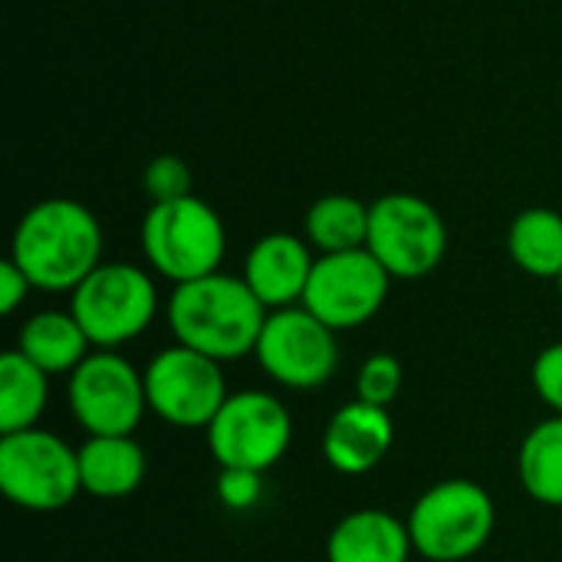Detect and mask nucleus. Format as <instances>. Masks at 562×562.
<instances>
[{"instance_id":"20","label":"nucleus","mask_w":562,"mask_h":562,"mask_svg":"<svg viewBox=\"0 0 562 562\" xmlns=\"http://www.w3.org/2000/svg\"><path fill=\"white\" fill-rule=\"evenodd\" d=\"M507 250L517 270L537 280L562 277V214L553 207H527L510 221Z\"/></svg>"},{"instance_id":"7","label":"nucleus","mask_w":562,"mask_h":562,"mask_svg":"<svg viewBox=\"0 0 562 562\" xmlns=\"http://www.w3.org/2000/svg\"><path fill=\"white\" fill-rule=\"evenodd\" d=\"M66 405L86 438L135 435L148 412L145 369L119 349H92L66 375Z\"/></svg>"},{"instance_id":"11","label":"nucleus","mask_w":562,"mask_h":562,"mask_svg":"<svg viewBox=\"0 0 562 562\" xmlns=\"http://www.w3.org/2000/svg\"><path fill=\"white\" fill-rule=\"evenodd\" d=\"M145 395L155 418L171 428L194 431L214 422L231 392L221 362L175 342L145 366Z\"/></svg>"},{"instance_id":"16","label":"nucleus","mask_w":562,"mask_h":562,"mask_svg":"<svg viewBox=\"0 0 562 562\" xmlns=\"http://www.w3.org/2000/svg\"><path fill=\"white\" fill-rule=\"evenodd\" d=\"M148 474L145 448L135 435H102L86 438L79 445V481L82 494L95 501H122L132 497Z\"/></svg>"},{"instance_id":"23","label":"nucleus","mask_w":562,"mask_h":562,"mask_svg":"<svg viewBox=\"0 0 562 562\" xmlns=\"http://www.w3.org/2000/svg\"><path fill=\"white\" fill-rule=\"evenodd\" d=\"M142 188L151 204L178 201L191 194V168L178 155H158L145 165Z\"/></svg>"},{"instance_id":"19","label":"nucleus","mask_w":562,"mask_h":562,"mask_svg":"<svg viewBox=\"0 0 562 562\" xmlns=\"http://www.w3.org/2000/svg\"><path fill=\"white\" fill-rule=\"evenodd\" d=\"M49 379L20 349L0 356V435L40 428L49 405Z\"/></svg>"},{"instance_id":"12","label":"nucleus","mask_w":562,"mask_h":562,"mask_svg":"<svg viewBox=\"0 0 562 562\" xmlns=\"http://www.w3.org/2000/svg\"><path fill=\"white\" fill-rule=\"evenodd\" d=\"M392 283L395 280L369 254V247L346 250V254H323L316 257L303 306L329 329L349 333L372 323L382 313Z\"/></svg>"},{"instance_id":"22","label":"nucleus","mask_w":562,"mask_h":562,"mask_svg":"<svg viewBox=\"0 0 562 562\" xmlns=\"http://www.w3.org/2000/svg\"><path fill=\"white\" fill-rule=\"evenodd\" d=\"M402 385H405V369L392 352L369 356L356 372V398L366 405L392 408L402 395Z\"/></svg>"},{"instance_id":"14","label":"nucleus","mask_w":562,"mask_h":562,"mask_svg":"<svg viewBox=\"0 0 562 562\" xmlns=\"http://www.w3.org/2000/svg\"><path fill=\"white\" fill-rule=\"evenodd\" d=\"M395 445V422L389 408L352 398L336 408L323 428V458L342 477H362L375 471Z\"/></svg>"},{"instance_id":"13","label":"nucleus","mask_w":562,"mask_h":562,"mask_svg":"<svg viewBox=\"0 0 562 562\" xmlns=\"http://www.w3.org/2000/svg\"><path fill=\"white\" fill-rule=\"evenodd\" d=\"M316 257L319 254L306 244V237L273 231V234H263L247 250L240 277L254 290V296L267 306V313L303 306Z\"/></svg>"},{"instance_id":"1","label":"nucleus","mask_w":562,"mask_h":562,"mask_svg":"<svg viewBox=\"0 0 562 562\" xmlns=\"http://www.w3.org/2000/svg\"><path fill=\"white\" fill-rule=\"evenodd\" d=\"M99 217L72 198L36 201L16 224L10 260L40 293H72L102 263Z\"/></svg>"},{"instance_id":"4","label":"nucleus","mask_w":562,"mask_h":562,"mask_svg":"<svg viewBox=\"0 0 562 562\" xmlns=\"http://www.w3.org/2000/svg\"><path fill=\"white\" fill-rule=\"evenodd\" d=\"M142 254L151 273L181 286L221 270L227 254V231L207 201L188 194L178 201L151 204L145 211Z\"/></svg>"},{"instance_id":"10","label":"nucleus","mask_w":562,"mask_h":562,"mask_svg":"<svg viewBox=\"0 0 562 562\" xmlns=\"http://www.w3.org/2000/svg\"><path fill=\"white\" fill-rule=\"evenodd\" d=\"M254 359L280 389L313 392L329 385L339 369V333L306 306L273 310L263 323Z\"/></svg>"},{"instance_id":"6","label":"nucleus","mask_w":562,"mask_h":562,"mask_svg":"<svg viewBox=\"0 0 562 562\" xmlns=\"http://www.w3.org/2000/svg\"><path fill=\"white\" fill-rule=\"evenodd\" d=\"M0 491L30 514H59L79 494V448L46 428L0 435Z\"/></svg>"},{"instance_id":"8","label":"nucleus","mask_w":562,"mask_h":562,"mask_svg":"<svg viewBox=\"0 0 562 562\" xmlns=\"http://www.w3.org/2000/svg\"><path fill=\"white\" fill-rule=\"evenodd\" d=\"M366 247L392 280H425L448 257V224L441 211L418 194H382L372 201Z\"/></svg>"},{"instance_id":"24","label":"nucleus","mask_w":562,"mask_h":562,"mask_svg":"<svg viewBox=\"0 0 562 562\" xmlns=\"http://www.w3.org/2000/svg\"><path fill=\"white\" fill-rule=\"evenodd\" d=\"M214 494L227 510L247 514L263 501V474L247 468H221L214 481Z\"/></svg>"},{"instance_id":"18","label":"nucleus","mask_w":562,"mask_h":562,"mask_svg":"<svg viewBox=\"0 0 562 562\" xmlns=\"http://www.w3.org/2000/svg\"><path fill=\"white\" fill-rule=\"evenodd\" d=\"M369 217L372 204L356 194H323L306 207L303 237L319 257L362 250L369 244Z\"/></svg>"},{"instance_id":"17","label":"nucleus","mask_w":562,"mask_h":562,"mask_svg":"<svg viewBox=\"0 0 562 562\" xmlns=\"http://www.w3.org/2000/svg\"><path fill=\"white\" fill-rule=\"evenodd\" d=\"M13 349L46 375H69L92 352V342L69 310H40L20 326Z\"/></svg>"},{"instance_id":"15","label":"nucleus","mask_w":562,"mask_h":562,"mask_svg":"<svg viewBox=\"0 0 562 562\" xmlns=\"http://www.w3.org/2000/svg\"><path fill=\"white\" fill-rule=\"evenodd\" d=\"M412 553L408 524L382 507L346 514L326 537V562H408Z\"/></svg>"},{"instance_id":"3","label":"nucleus","mask_w":562,"mask_h":562,"mask_svg":"<svg viewBox=\"0 0 562 562\" xmlns=\"http://www.w3.org/2000/svg\"><path fill=\"white\" fill-rule=\"evenodd\" d=\"M405 524L422 560L471 562L497 530V507L477 481L448 477L412 504Z\"/></svg>"},{"instance_id":"26","label":"nucleus","mask_w":562,"mask_h":562,"mask_svg":"<svg viewBox=\"0 0 562 562\" xmlns=\"http://www.w3.org/2000/svg\"><path fill=\"white\" fill-rule=\"evenodd\" d=\"M30 293H33V283H30L26 273L7 257V260L0 263V313H3V316H13V313L26 303Z\"/></svg>"},{"instance_id":"9","label":"nucleus","mask_w":562,"mask_h":562,"mask_svg":"<svg viewBox=\"0 0 562 562\" xmlns=\"http://www.w3.org/2000/svg\"><path fill=\"white\" fill-rule=\"evenodd\" d=\"M204 431L217 468H247L267 474L293 445V415L273 392L244 389L227 395Z\"/></svg>"},{"instance_id":"5","label":"nucleus","mask_w":562,"mask_h":562,"mask_svg":"<svg viewBox=\"0 0 562 562\" xmlns=\"http://www.w3.org/2000/svg\"><path fill=\"white\" fill-rule=\"evenodd\" d=\"M69 313L86 329L92 349H122L145 336L158 316L155 277L125 260H102L69 293Z\"/></svg>"},{"instance_id":"21","label":"nucleus","mask_w":562,"mask_h":562,"mask_svg":"<svg viewBox=\"0 0 562 562\" xmlns=\"http://www.w3.org/2000/svg\"><path fill=\"white\" fill-rule=\"evenodd\" d=\"M517 477L530 501L562 510V415L537 422L517 451Z\"/></svg>"},{"instance_id":"25","label":"nucleus","mask_w":562,"mask_h":562,"mask_svg":"<svg viewBox=\"0 0 562 562\" xmlns=\"http://www.w3.org/2000/svg\"><path fill=\"white\" fill-rule=\"evenodd\" d=\"M530 382L537 398L550 408V415H562V339L537 352L530 366Z\"/></svg>"},{"instance_id":"2","label":"nucleus","mask_w":562,"mask_h":562,"mask_svg":"<svg viewBox=\"0 0 562 562\" xmlns=\"http://www.w3.org/2000/svg\"><path fill=\"white\" fill-rule=\"evenodd\" d=\"M267 316V306L254 296L244 277L224 270L175 286L165 303L175 342L221 366L254 356Z\"/></svg>"},{"instance_id":"27","label":"nucleus","mask_w":562,"mask_h":562,"mask_svg":"<svg viewBox=\"0 0 562 562\" xmlns=\"http://www.w3.org/2000/svg\"><path fill=\"white\" fill-rule=\"evenodd\" d=\"M557 286H560V296H562V277H560V280H557Z\"/></svg>"},{"instance_id":"28","label":"nucleus","mask_w":562,"mask_h":562,"mask_svg":"<svg viewBox=\"0 0 562 562\" xmlns=\"http://www.w3.org/2000/svg\"><path fill=\"white\" fill-rule=\"evenodd\" d=\"M560 520H562V510H560Z\"/></svg>"}]
</instances>
